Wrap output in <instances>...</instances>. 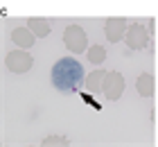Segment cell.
<instances>
[{"mask_svg": "<svg viewBox=\"0 0 158 147\" xmlns=\"http://www.w3.org/2000/svg\"><path fill=\"white\" fill-rule=\"evenodd\" d=\"M50 75H52V84L54 88L59 93H75L79 86L84 84V66L77 61V59L73 57H63L59 59L54 66H52V70H50Z\"/></svg>", "mask_w": 158, "mask_h": 147, "instance_id": "6da1fadb", "label": "cell"}, {"mask_svg": "<svg viewBox=\"0 0 158 147\" xmlns=\"http://www.w3.org/2000/svg\"><path fill=\"white\" fill-rule=\"evenodd\" d=\"M63 43L68 45V50H70V52L81 54L84 50H86L88 36H86L84 27H79V25H68V27H66V32H63Z\"/></svg>", "mask_w": 158, "mask_h": 147, "instance_id": "7a4b0ae2", "label": "cell"}, {"mask_svg": "<svg viewBox=\"0 0 158 147\" xmlns=\"http://www.w3.org/2000/svg\"><path fill=\"white\" fill-rule=\"evenodd\" d=\"M32 63H34V59L27 54L25 50H11V52H7V57H5L7 70L16 72V75H23V72H27V70L32 68Z\"/></svg>", "mask_w": 158, "mask_h": 147, "instance_id": "3957f363", "label": "cell"}, {"mask_svg": "<svg viewBox=\"0 0 158 147\" xmlns=\"http://www.w3.org/2000/svg\"><path fill=\"white\" fill-rule=\"evenodd\" d=\"M149 34L147 32V27L145 25H140V23H133V25H129L127 27V34H124V43H127V48L129 50H142L149 43Z\"/></svg>", "mask_w": 158, "mask_h": 147, "instance_id": "277c9868", "label": "cell"}, {"mask_svg": "<svg viewBox=\"0 0 158 147\" xmlns=\"http://www.w3.org/2000/svg\"><path fill=\"white\" fill-rule=\"evenodd\" d=\"M102 93H104L106 100H118L120 95L124 93V77H122L120 72H106Z\"/></svg>", "mask_w": 158, "mask_h": 147, "instance_id": "5b68a950", "label": "cell"}, {"mask_svg": "<svg viewBox=\"0 0 158 147\" xmlns=\"http://www.w3.org/2000/svg\"><path fill=\"white\" fill-rule=\"evenodd\" d=\"M127 18H109L106 20V25H104V34H106V39H109L111 43H118L124 39V34H127Z\"/></svg>", "mask_w": 158, "mask_h": 147, "instance_id": "8992f818", "label": "cell"}, {"mask_svg": "<svg viewBox=\"0 0 158 147\" xmlns=\"http://www.w3.org/2000/svg\"><path fill=\"white\" fill-rule=\"evenodd\" d=\"M34 36H36V34H34V32H32V29L27 27V25H25V27H16V29L11 32V39H14V43H16L18 48H23V50L34 45V41H36Z\"/></svg>", "mask_w": 158, "mask_h": 147, "instance_id": "52a82bcc", "label": "cell"}, {"mask_svg": "<svg viewBox=\"0 0 158 147\" xmlns=\"http://www.w3.org/2000/svg\"><path fill=\"white\" fill-rule=\"evenodd\" d=\"M154 77L149 75V72H142V75L135 79V91H138L142 97H152L154 95Z\"/></svg>", "mask_w": 158, "mask_h": 147, "instance_id": "ba28073f", "label": "cell"}, {"mask_svg": "<svg viewBox=\"0 0 158 147\" xmlns=\"http://www.w3.org/2000/svg\"><path fill=\"white\" fill-rule=\"evenodd\" d=\"M104 79H106V72L104 70H93L90 75L86 77V88H88L90 93H102Z\"/></svg>", "mask_w": 158, "mask_h": 147, "instance_id": "9c48e42d", "label": "cell"}, {"mask_svg": "<svg viewBox=\"0 0 158 147\" xmlns=\"http://www.w3.org/2000/svg\"><path fill=\"white\" fill-rule=\"evenodd\" d=\"M27 27H30L36 36H48L50 29H52V25H50L48 18H30L27 20Z\"/></svg>", "mask_w": 158, "mask_h": 147, "instance_id": "30bf717a", "label": "cell"}, {"mask_svg": "<svg viewBox=\"0 0 158 147\" xmlns=\"http://www.w3.org/2000/svg\"><path fill=\"white\" fill-rule=\"evenodd\" d=\"M106 59V50L102 45H90L88 48V61L90 63H102Z\"/></svg>", "mask_w": 158, "mask_h": 147, "instance_id": "8fae6325", "label": "cell"}, {"mask_svg": "<svg viewBox=\"0 0 158 147\" xmlns=\"http://www.w3.org/2000/svg\"><path fill=\"white\" fill-rule=\"evenodd\" d=\"M43 145H45V147H56V145L66 147L68 145V138H63V136H48V138H43Z\"/></svg>", "mask_w": 158, "mask_h": 147, "instance_id": "7c38bea8", "label": "cell"}, {"mask_svg": "<svg viewBox=\"0 0 158 147\" xmlns=\"http://www.w3.org/2000/svg\"><path fill=\"white\" fill-rule=\"evenodd\" d=\"M154 25H156V23H154V18H147V25H145V27H147V32H149V34L154 32Z\"/></svg>", "mask_w": 158, "mask_h": 147, "instance_id": "4fadbf2b", "label": "cell"}]
</instances>
